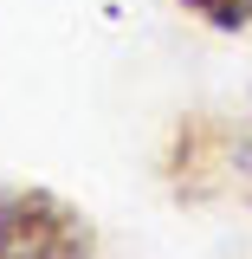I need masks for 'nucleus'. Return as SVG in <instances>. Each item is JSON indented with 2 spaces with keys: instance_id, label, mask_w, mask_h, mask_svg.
I'll return each instance as SVG.
<instances>
[{
  "instance_id": "f03ea898",
  "label": "nucleus",
  "mask_w": 252,
  "mask_h": 259,
  "mask_svg": "<svg viewBox=\"0 0 252 259\" xmlns=\"http://www.w3.org/2000/svg\"><path fill=\"white\" fill-rule=\"evenodd\" d=\"M246 168H252V143L239 130L214 123V117L181 123L175 143H168V188L181 194V201H207V194L233 188Z\"/></svg>"
},
{
  "instance_id": "7ed1b4c3",
  "label": "nucleus",
  "mask_w": 252,
  "mask_h": 259,
  "mask_svg": "<svg viewBox=\"0 0 252 259\" xmlns=\"http://www.w3.org/2000/svg\"><path fill=\"white\" fill-rule=\"evenodd\" d=\"M194 20H207L214 32H239V26H252V0H181Z\"/></svg>"
},
{
  "instance_id": "f257e3e1",
  "label": "nucleus",
  "mask_w": 252,
  "mask_h": 259,
  "mask_svg": "<svg viewBox=\"0 0 252 259\" xmlns=\"http://www.w3.org/2000/svg\"><path fill=\"white\" fill-rule=\"evenodd\" d=\"M91 221L52 188H0V259H91Z\"/></svg>"
}]
</instances>
